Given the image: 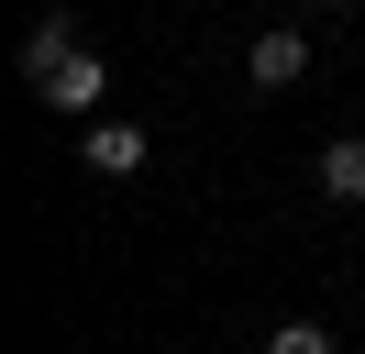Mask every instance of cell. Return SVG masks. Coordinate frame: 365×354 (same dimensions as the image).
<instances>
[{
	"instance_id": "obj_1",
	"label": "cell",
	"mask_w": 365,
	"mask_h": 354,
	"mask_svg": "<svg viewBox=\"0 0 365 354\" xmlns=\"http://www.w3.org/2000/svg\"><path fill=\"white\" fill-rule=\"evenodd\" d=\"M299 78H310V34L299 22H266L244 44V88H299Z\"/></svg>"
},
{
	"instance_id": "obj_2",
	"label": "cell",
	"mask_w": 365,
	"mask_h": 354,
	"mask_svg": "<svg viewBox=\"0 0 365 354\" xmlns=\"http://www.w3.org/2000/svg\"><path fill=\"white\" fill-rule=\"evenodd\" d=\"M100 88H111V66H100L89 44H78V56L56 66V78H34V100H45V111H67V122H78V111H100Z\"/></svg>"
},
{
	"instance_id": "obj_3",
	"label": "cell",
	"mask_w": 365,
	"mask_h": 354,
	"mask_svg": "<svg viewBox=\"0 0 365 354\" xmlns=\"http://www.w3.org/2000/svg\"><path fill=\"white\" fill-rule=\"evenodd\" d=\"M67 56H78V11H45V22L23 34V78H56Z\"/></svg>"
},
{
	"instance_id": "obj_4",
	"label": "cell",
	"mask_w": 365,
	"mask_h": 354,
	"mask_svg": "<svg viewBox=\"0 0 365 354\" xmlns=\"http://www.w3.org/2000/svg\"><path fill=\"white\" fill-rule=\"evenodd\" d=\"M321 188H332L343 211L365 199V133H332V144H321Z\"/></svg>"
},
{
	"instance_id": "obj_5",
	"label": "cell",
	"mask_w": 365,
	"mask_h": 354,
	"mask_svg": "<svg viewBox=\"0 0 365 354\" xmlns=\"http://www.w3.org/2000/svg\"><path fill=\"white\" fill-rule=\"evenodd\" d=\"M89 166L100 177H133L144 166V122H89Z\"/></svg>"
},
{
	"instance_id": "obj_6",
	"label": "cell",
	"mask_w": 365,
	"mask_h": 354,
	"mask_svg": "<svg viewBox=\"0 0 365 354\" xmlns=\"http://www.w3.org/2000/svg\"><path fill=\"white\" fill-rule=\"evenodd\" d=\"M266 354H332V332H321V321H277Z\"/></svg>"
}]
</instances>
